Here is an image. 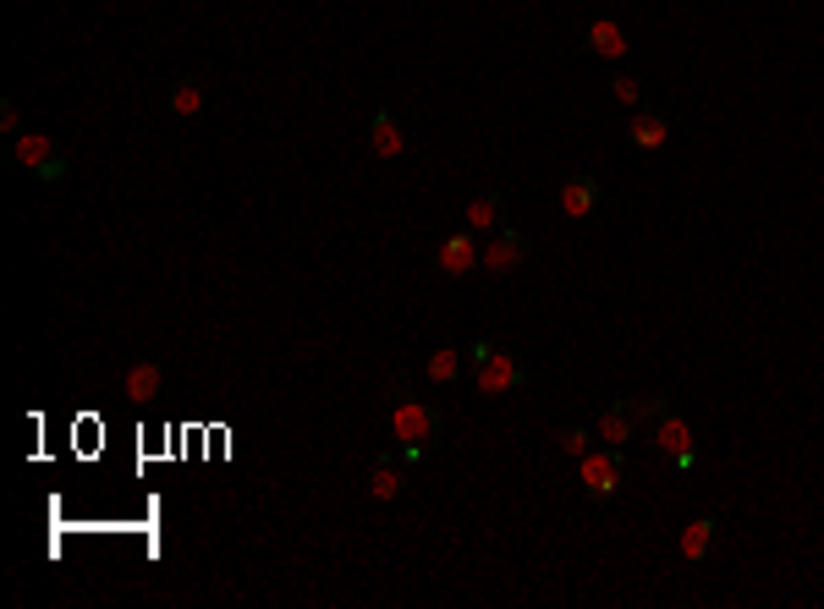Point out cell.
Returning <instances> with one entry per match:
<instances>
[{
	"label": "cell",
	"mask_w": 824,
	"mask_h": 609,
	"mask_svg": "<svg viewBox=\"0 0 824 609\" xmlns=\"http://www.w3.org/2000/svg\"><path fill=\"white\" fill-rule=\"evenodd\" d=\"M440 434H446V412L440 407H429V401H396V412H390V440L401 445V456L407 466L413 461H429L440 451Z\"/></svg>",
	"instance_id": "6da1fadb"
},
{
	"label": "cell",
	"mask_w": 824,
	"mask_h": 609,
	"mask_svg": "<svg viewBox=\"0 0 824 609\" xmlns=\"http://www.w3.org/2000/svg\"><path fill=\"white\" fill-rule=\"evenodd\" d=\"M473 385L484 390V396H505V390H528L533 385V368L505 346V340H494V351L473 368Z\"/></svg>",
	"instance_id": "7a4b0ae2"
},
{
	"label": "cell",
	"mask_w": 824,
	"mask_h": 609,
	"mask_svg": "<svg viewBox=\"0 0 824 609\" xmlns=\"http://www.w3.org/2000/svg\"><path fill=\"white\" fill-rule=\"evenodd\" d=\"M473 237H479V231H468V225H462V231H451V237L440 242V259H435V275H440L446 286H451V281H468L473 270H484V248H479Z\"/></svg>",
	"instance_id": "3957f363"
},
{
	"label": "cell",
	"mask_w": 824,
	"mask_h": 609,
	"mask_svg": "<svg viewBox=\"0 0 824 609\" xmlns=\"http://www.w3.org/2000/svg\"><path fill=\"white\" fill-rule=\"evenodd\" d=\"M583 461V494L594 500V505H605L611 494H616V483H622V472H627V456H622V445H605V451H588Z\"/></svg>",
	"instance_id": "277c9868"
},
{
	"label": "cell",
	"mask_w": 824,
	"mask_h": 609,
	"mask_svg": "<svg viewBox=\"0 0 824 609\" xmlns=\"http://www.w3.org/2000/svg\"><path fill=\"white\" fill-rule=\"evenodd\" d=\"M528 253H533V242H528L517 225H500L494 242L484 248V270H490V275H517V270L528 264Z\"/></svg>",
	"instance_id": "5b68a950"
},
{
	"label": "cell",
	"mask_w": 824,
	"mask_h": 609,
	"mask_svg": "<svg viewBox=\"0 0 824 609\" xmlns=\"http://www.w3.org/2000/svg\"><path fill=\"white\" fill-rule=\"evenodd\" d=\"M644 440H649V451H655V456H676V451H687V445H692V423H687L681 412H670V407H665L655 423L644 429Z\"/></svg>",
	"instance_id": "8992f818"
},
{
	"label": "cell",
	"mask_w": 824,
	"mask_h": 609,
	"mask_svg": "<svg viewBox=\"0 0 824 609\" xmlns=\"http://www.w3.org/2000/svg\"><path fill=\"white\" fill-rule=\"evenodd\" d=\"M368 494H374V500H401V494H407V456H401V445H396V451H379V456H374V477H368Z\"/></svg>",
	"instance_id": "52a82bcc"
},
{
	"label": "cell",
	"mask_w": 824,
	"mask_h": 609,
	"mask_svg": "<svg viewBox=\"0 0 824 609\" xmlns=\"http://www.w3.org/2000/svg\"><path fill=\"white\" fill-rule=\"evenodd\" d=\"M599 198H605V187H599V176H588V170H577V176L561 181V209H566L572 220H588V214L599 209Z\"/></svg>",
	"instance_id": "ba28073f"
},
{
	"label": "cell",
	"mask_w": 824,
	"mask_h": 609,
	"mask_svg": "<svg viewBox=\"0 0 824 609\" xmlns=\"http://www.w3.org/2000/svg\"><path fill=\"white\" fill-rule=\"evenodd\" d=\"M368 149L379 154V159H396V154L413 149V138H407L401 116H390V111H374V116H368Z\"/></svg>",
	"instance_id": "9c48e42d"
},
{
	"label": "cell",
	"mask_w": 824,
	"mask_h": 609,
	"mask_svg": "<svg viewBox=\"0 0 824 609\" xmlns=\"http://www.w3.org/2000/svg\"><path fill=\"white\" fill-rule=\"evenodd\" d=\"M665 138H670V116L659 105H638V116L627 127V144L638 154H655V149H665Z\"/></svg>",
	"instance_id": "30bf717a"
},
{
	"label": "cell",
	"mask_w": 824,
	"mask_h": 609,
	"mask_svg": "<svg viewBox=\"0 0 824 609\" xmlns=\"http://www.w3.org/2000/svg\"><path fill=\"white\" fill-rule=\"evenodd\" d=\"M583 50L599 55V61H622V55H627V28L611 22V17H599V22L583 28Z\"/></svg>",
	"instance_id": "8fae6325"
},
{
	"label": "cell",
	"mask_w": 824,
	"mask_h": 609,
	"mask_svg": "<svg viewBox=\"0 0 824 609\" xmlns=\"http://www.w3.org/2000/svg\"><path fill=\"white\" fill-rule=\"evenodd\" d=\"M204 99H209V77H204V72H181V77L170 83V94H165V111H170V116H198Z\"/></svg>",
	"instance_id": "7c38bea8"
},
{
	"label": "cell",
	"mask_w": 824,
	"mask_h": 609,
	"mask_svg": "<svg viewBox=\"0 0 824 609\" xmlns=\"http://www.w3.org/2000/svg\"><path fill=\"white\" fill-rule=\"evenodd\" d=\"M594 440H605V445H633V440H644V423H638L622 401H611V407L599 412V423H594Z\"/></svg>",
	"instance_id": "4fadbf2b"
},
{
	"label": "cell",
	"mask_w": 824,
	"mask_h": 609,
	"mask_svg": "<svg viewBox=\"0 0 824 609\" xmlns=\"http://www.w3.org/2000/svg\"><path fill=\"white\" fill-rule=\"evenodd\" d=\"M55 138H50V133H17V138H11V149H6V165H22V170H28V176H33V170H39V165H50V159H55Z\"/></svg>",
	"instance_id": "5bb4252c"
},
{
	"label": "cell",
	"mask_w": 824,
	"mask_h": 609,
	"mask_svg": "<svg viewBox=\"0 0 824 609\" xmlns=\"http://www.w3.org/2000/svg\"><path fill=\"white\" fill-rule=\"evenodd\" d=\"M715 549H720V516L709 511V516H698V522L681 533V555H687V560H715Z\"/></svg>",
	"instance_id": "9a60e30c"
},
{
	"label": "cell",
	"mask_w": 824,
	"mask_h": 609,
	"mask_svg": "<svg viewBox=\"0 0 824 609\" xmlns=\"http://www.w3.org/2000/svg\"><path fill=\"white\" fill-rule=\"evenodd\" d=\"M500 225H505V192H500V187L473 192V203H468V231H500Z\"/></svg>",
	"instance_id": "2e32d148"
},
{
	"label": "cell",
	"mask_w": 824,
	"mask_h": 609,
	"mask_svg": "<svg viewBox=\"0 0 824 609\" xmlns=\"http://www.w3.org/2000/svg\"><path fill=\"white\" fill-rule=\"evenodd\" d=\"M160 390H165V368H160V363H138V368L127 374V396H133V401H155Z\"/></svg>",
	"instance_id": "e0dca14e"
},
{
	"label": "cell",
	"mask_w": 824,
	"mask_h": 609,
	"mask_svg": "<svg viewBox=\"0 0 824 609\" xmlns=\"http://www.w3.org/2000/svg\"><path fill=\"white\" fill-rule=\"evenodd\" d=\"M616 401H622V407H627V412H633V418H638L644 429L655 423V418L665 412V407H670V401H665L659 390H627V396H616Z\"/></svg>",
	"instance_id": "ac0fdd59"
},
{
	"label": "cell",
	"mask_w": 824,
	"mask_h": 609,
	"mask_svg": "<svg viewBox=\"0 0 824 609\" xmlns=\"http://www.w3.org/2000/svg\"><path fill=\"white\" fill-rule=\"evenodd\" d=\"M429 379H435V385H457V379H462V351H457V346H440V351L429 357Z\"/></svg>",
	"instance_id": "d6986e66"
},
{
	"label": "cell",
	"mask_w": 824,
	"mask_h": 609,
	"mask_svg": "<svg viewBox=\"0 0 824 609\" xmlns=\"http://www.w3.org/2000/svg\"><path fill=\"white\" fill-rule=\"evenodd\" d=\"M588 440H594V429H583V423H561V429H555L561 456H588Z\"/></svg>",
	"instance_id": "ffe728a7"
},
{
	"label": "cell",
	"mask_w": 824,
	"mask_h": 609,
	"mask_svg": "<svg viewBox=\"0 0 824 609\" xmlns=\"http://www.w3.org/2000/svg\"><path fill=\"white\" fill-rule=\"evenodd\" d=\"M413 385H418V379H413L407 368H390V379H385V396H390V401H413Z\"/></svg>",
	"instance_id": "44dd1931"
},
{
	"label": "cell",
	"mask_w": 824,
	"mask_h": 609,
	"mask_svg": "<svg viewBox=\"0 0 824 609\" xmlns=\"http://www.w3.org/2000/svg\"><path fill=\"white\" fill-rule=\"evenodd\" d=\"M66 170H72V159H66V154H55L50 165H39V170H33V181H44V187H55V181H66Z\"/></svg>",
	"instance_id": "7402d4cb"
},
{
	"label": "cell",
	"mask_w": 824,
	"mask_h": 609,
	"mask_svg": "<svg viewBox=\"0 0 824 609\" xmlns=\"http://www.w3.org/2000/svg\"><path fill=\"white\" fill-rule=\"evenodd\" d=\"M611 88H616V99H627V105H644V83H638V77H616Z\"/></svg>",
	"instance_id": "603a6c76"
},
{
	"label": "cell",
	"mask_w": 824,
	"mask_h": 609,
	"mask_svg": "<svg viewBox=\"0 0 824 609\" xmlns=\"http://www.w3.org/2000/svg\"><path fill=\"white\" fill-rule=\"evenodd\" d=\"M0 133H11V138L22 133V111H17V99H6V105H0Z\"/></svg>",
	"instance_id": "cb8c5ba5"
}]
</instances>
